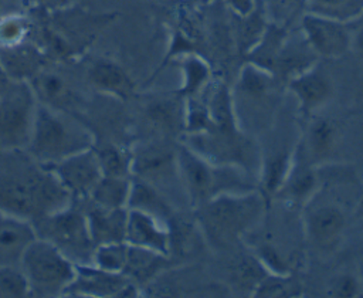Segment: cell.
Masks as SVG:
<instances>
[{
    "label": "cell",
    "mask_w": 363,
    "mask_h": 298,
    "mask_svg": "<svg viewBox=\"0 0 363 298\" xmlns=\"http://www.w3.org/2000/svg\"><path fill=\"white\" fill-rule=\"evenodd\" d=\"M30 85L40 104L48 108L68 112L77 104V96L69 84L55 72L38 71L31 78Z\"/></svg>",
    "instance_id": "11"
},
{
    "label": "cell",
    "mask_w": 363,
    "mask_h": 298,
    "mask_svg": "<svg viewBox=\"0 0 363 298\" xmlns=\"http://www.w3.org/2000/svg\"><path fill=\"white\" fill-rule=\"evenodd\" d=\"M130 193V183L125 177L102 176L89 194V200L106 207H125Z\"/></svg>",
    "instance_id": "17"
},
{
    "label": "cell",
    "mask_w": 363,
    "mask_h": 298,
    "mask_svg": "<svg viewBox=\"0 0 363 298\" xmlns=\"http://www.w3.org/2000/svg\"><path fill=\"white\" fill-rule=\"evenodd\" d=\"M257 199H223L208 204L203 211V224L216 240H227L247 227L258 213Z\"/></svg>",
    "instance_id": "6"
},
{
    "label": "cell",
    "mask_w": 363,
    "mask_h": 298,
    "mask_svg": "<svg viewBox=\"0 0 363 298\" xmlns=\"http://www.w3.org/2000/svg\"><path fill=\"white\" fill-rule=\"evenodd\" d=\"M333 143V129L325 123H316L311 131V148L315 153H325Z\"/></svg>",
    "instance_id": "24"
},
{
    "label": "cell",
    "mask_w": 363,
    "mask_h": 298,
    "mask_svg": "<svg viewBox=\"0 0 363 298\" xmlns=\"http://www.w3.org/2000/svg\"><path fill=\"white\" fill-rule=\"evenodd\" d=\"M4 85H6V84H4V81H1V79H0V89H1Z\"/></svg>",
    "instance_id": "27"
},
{
    "label": "cell",
    "mask_w": 363,
    "mask_h": 298,
    "mask_svg": "<svg viewBox=\"0 0 363 298\" xmlns=\"http://www.w3.org/2000/svg\"><path fill=\"white\" fill-rule=\"evenodd\" d=\"M51 167L75 200L88 199L104 176L95 146L71 155Z\"/></svg>",
    "instance_id": "7"
},
{
    "label": "cell",
    "mask_w": 363,
    "mask_h": 298,
    "mask_svg": "<svg viewBox=\"0 0 363 298\" xmlns=\"http://www.w3.org/2000/svg\"><path fill=\"white\" fill-rule=\"evenodd\" d=\"M95 146L94 133L68 112L37 105L34 126L27 150L41 163H55Z\"/></svg>",
    "instance_id": "2"
},
{
    "label": "cell",
    "mask_w": 363,
    "mask_h": 298,
    "mask_svg": "<svg viewBox=\"0 0 363 298\" xmlns=\"http://www.w3.org/2000/svg\"><path fill=\"white\" fill-rule=\"evenodd\" d=\"M95 150L104 176L126 177L129 167L132 166V159L122 148L111 143L102 148H95Z\"/></svg>",
    "instance_id": "18"
},
{
    "label": "cell",
    "mask_w": 363,
    "mask_h": 298,
    "mask_svg": "<svg viewBox=\"0 0 363 298\" xmlns=\"http://www.w3.org/2000/svg\"><path fill=\"white\" fill-rule=\"evenodd\" d=\"M180 162L189 189L191 194L197 199L207 197L211 192H216V189L221 187V184L225 183L223 182L224 177L220 179L216 172H213L203 162H200L197 158L191 156L186 150L182 152Z\"/></svg>",
    "instance_id": "14"
},
{
    "label": "cell",
    "mask_w": 363,
    "mask_h": 298,
    "mask_svg": "<svg viewBox=\"0 0 363 298\" xmlns=\"http://www.w3.org/2000/svg\"><path fill=\"white\" fill-rule=\"evenodd\" d=\"M84 203L89 234L95 245L125 241L128 211L123 207H106L89 199H84Z\"/></svg>",
    "instance_id": "9"
},
{
    "label": "cell",
    "mask_w": 363,
    "mask_h": 298,
    "mask_svg": "<svg viewBox=\"0 0 363 298\" xmlns=\"http://www.w3.org/2000/svg\"><path fill=\"white\" fill-rule=\"evenodd\" d=\"M89 81L98 89L126 98L132 91V82L125 71L112 61L96 60L89 67Z\"/></svg>",
    "instance_id": "15"
},
{
    "label": "cell",
    "mask_w": 363,
    "mask_h": 298,
    "mask_svg": "<svg viewBox=\"0 0 363 298\" xmlns=\"http://www.w3.org/2000/svg\"><path fill=\"white\" fill-rule=\"evenodd\" d=\"M35 238L30 221L0 209V264L18 265L23 251Z\"/></svg>",
    "instance_id": "10"
},
{
    "label": "cell",
    "mask_w": 363,
    "mask_h": 298,
    "mask_svg": "<svg viewBox=\"0 0 363 298\" xmlns=\"http://www.w3.org/2000/svg\"><path fill=\"white\" fill-rule=\"evenodd\" d=\"M309 31L313 43L325 53H336L345 45V34L333 24L322 21H311Z\"/></svg>",
    "instance_id": "20"
},
{
    "label": "cell",
    "mask_w": 363,
    "mask_h": 298,
    "mask_svg": "<svg viewBox=\"0 0 363 298\" xmlns=\"http://www.w3.org/2000/svg\"><path fill=\"white\" fill-rule=\"evenodd\" d=\"M129 278L122 272L105 271L94 264L75 265V277L65 289L68 297H121Z\"/></svg>",
    "instance_id": "8"
},
{
    "label": "cell",
    "mask_w": 363,
    "mask_h": 298,
    "mask_svg": "<svg viewBox=\"0 0 363 298\" xmlns=\"http://www.w3.org/2000/svg\"><path fill=\"white\" fill-rule=\"evenodd\" d=\"M33 226L37 237L54 244L75 265L92 264L96 245L91 238L84 207L77 204V200L37 220Z\"/></svg>",
    "instance_id": "4"
},
{
    "label": "cell",
    "mask_w": 363,
    "mask_h": 298,
    "mask_svg": "<svg viewBox=\"0 0 363 298\" xmlns=\"http://www.w3.org/2000/svg\"><path fill=\"white\" fill-rule=\"evenodd\" d=\"M37 105L31 85L24 81H13L0 89V150L27 149Z\"/></svg>",
    "instance_id": "5"
},
{
    "label": "cell",
    "mask_w": 363,
    "mask_h": 298,
    "mask_svg": "<svg viewBox=\"0 0 363 298\" xmlns=\"http://www.w3.org/2000/svg\"><path fill=\"white\" fill-rule=\"evenodd\" d=\"M345 224L343 213L333 206L318 207L309 217L311 236L319 243H329L339 236Z\"/></svg>",
    "instance_id": "16"
},
{
    "label": "cell",
    "mask_w": 363,
    "mask_h": 298,
    "mask_svg": "<svg viewBox=\"0 0 363 298\" xmlns=\"http://www.w3.org/2000/svg\"><path fill=\"white\" fill-rule=\"evenodd\" d=\"M296 89L299 92V95L302 96L303 102L308 105H315L319 101H322L328 92L326 84L318 78V77H309V78H303L298 82Z\"/></svg>",
    "instance_id": "22"
},
{
    "label": "cell",
    "mask_w": 363,
    "mask_h": 298,
    "mask_svg": "<svg viewBox=\"0 0 363 298\" xmlns=\"http://www.w3.org/2000/svg\"><path fill=\"white\" fill-rule=\"evenodd\" d=\"M71 193L27 149L0 150V209L30 221L67 207Z\"/></svg>",
    "instance_id": "1"
},
{
    "label": "cell",
    "mask_w": 363,
    "mask_h": 298,
    "mask_svg": "<svg viewBox=\"0 0 363 298\" xmlns=\"http://www.w3.org/2000/svg\"><path fill=\"white\" fill-rule=\"evenodd\" d=\"M0 64L14 81H24V78H33L38 71H41V57L30 45L13 44L1 45Z\"/></svg>",
    "instance_id": "13"
},
{
    "label": "cell",
    "mask_w": 363,
    "mask_h": 298,
    "mask_svg": "<svg viewBox=\"0 0 363 298\" xmlns=\"http://www.w3.org/2000/svg\"><path fill=\"white\" fill-rule=\"evenodd\" d=\"M26 31V24L21 18L10 17L0 24V43L1 45H13L21 41Z\"/></svg>",
    "instance_id": "23"
},
{
    "label": "cell",
    "mask_w": 363,
    "mask_h": 298,
    "mask_svg": "<svg viewBox=\"0 0 363 298\" xmlns=\"http://www.w3.org/2000/svg\"><path fill=\"white\" fill-rule=\"evenodd\" d=\"M356 287H354V282L350 280V278H345L340 284V289H339V294L340 295H347L350 297L353 292H354Z\"/></svg>",
    "instance_id": "26"
},
{
    "label": "cell",
    "mask_w": 363,
    "mask_h": 298,
    "mask_svg": "<svg viewBox=\"0 0 363 298\" xmlns=\"http://www.w3.org/2000/svg\"><path fill=\"white\" fill-rule=\"evenodd\" d=\"M313 184H315L313 173L309 172V170L302 169V170H299L294 175L289 189H291L292 196L303 197L313 189Z\"/></svg>",
    "instance_id": "25"
},
{
    "label": "cell",
    "mask_w": 363,
    "mask_h": 298,
    "mask_svg": "<svg viewBox=\"0 0 363 298\" xmlns=\"http://www.w3.org/2000/svg\"><path fill=\"white\" fill-rule=\"evenodd\" d=\"M18 265L28 282L30 297L64 295L75 277V264L54 244L40 237L27 245Z\"/></svg>",
    "instance_id": "3"
},
{
    "label": "cell",
    "mask_w": 363,
    "mask_h": 298,
    "mask_svg": "<svg viewBox=\"0 0 363 298\" xmlns=\"http://www.w3.org/2000/svg\"><path fill=\"white\" fill-rule=\"evenodd\" d=\"M128 247L122 243H108L95 247L92 264L111 272H122L128 260Z\"/></svg>",
    "instance_id": "19"
},
{
    "label": "cell",
    "mask_w": 363,
    "mask_h": 298,
    "mask_svg": "<svg viewBox=\"0 0 363 298\" xmlns=\"http://www.w3.org/2000/svg\"><path fill=\"white\" fill-rule=\"evenodd\" d=\"M125 241L129 245H136L156 253H164L167 250V236L157 226L152 214L132 209L128 211Z\"/></svg>",
    "instance_id": "12"
},
{
    "label": "cell",
    "mask_w": 363,
    "mask_h": 298,
    "mask_svg": "<svg viewBox=\"0 0 363 298\" xmlns=\"http://www.w3.org/2000/svg\"><path fill=\"white\" fill-rule=\"evenodd\" d=\"M0 297H30L28 282L20 265L0 264Z\"/></svg>",
    "instance_id": "21"
}]
</instances>
